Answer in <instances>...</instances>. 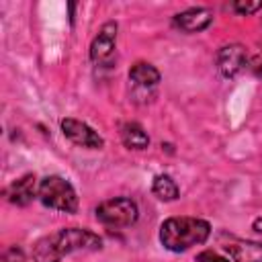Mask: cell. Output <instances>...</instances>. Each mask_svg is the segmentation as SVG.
I'll return each instance as SVG.
<instances>
[{"label": "cell", "instance_id": "7c38bea8", "mask_svg": "<svg viewBox=\"0 0 262 262\" xmlns=\"http://www.w3.org/2000/svg\"><path fill=\"white\" fill-rule=\"evenodd\" d=\"M121 141L129 149H145L149 145V137L139 123H123L121 125Z\"/></svg>", "mask_w": 262, "mask_h": 262}, {"label": "cell", "instance_id": "5b68a950", "mask_svg": "<svg viewBox=\"0 0 262 262\" xmlns=\"http://www.w3.org/2000/svg\"><path fill=\"white\" fill-rule=\"evenodd\" d=\"M115 45H117V23L108 20L102 25L98 35L90 43V59L98 68L113 66L115 59Z\"/></svg>", "mask_w": 262, "mask_h": 262}, {"label": "cell", "instance_id": "8fae6325", "mask_svg": "<svg viewBox=\"0 0 262 262\" xmlns=\"http://www.w3.org/2000/svg\"><path fill=\"white\" fill-rule=\"evenodd\" d=\"M129 80L141 90H151L160 82V72L147 61H137L129 70Z\"/></svg>", "mask_w": 262, "mask_h": 262}, {"label": "cell", "instance_id": "2e32d148", "mask_svg": "<svg viewBox=\"0 0 262 262\" xmlns=\"http://www.w3.org/2000/svg\"><path fill=\"white\" fill-rule=\"evenodd\" d=\"M196 262H229V260H227V258H223V256H219L217 252L205 250V252H201V254L196 256Z\"/></svg>", "mask_w": 262, "mask_h": 262}, {"label": "cell", "instance_id": "30bf717a", "mask_svg": "<svg viewBox=\"0 0 262 262\" xmlns=\"http://www.w3.org/2000/svg\"><path fill=\"white\" fill-rule=\"evenodd\" d=\"M223 250L233 262H262V242L250 239H229Z\"/></svg>", "mask_w": 262, "mask_h": 262}, {"label": "cell", "instance_id": "ba28073f", "mask_svg": "<svg viewBox=\"0 0 262 262\" xmlns=\"http://www.w3.org/2000/svg\"><path fill=\"white\" fill-rule=\"evenodd\" d=\"M213 23V12L209 8H188L184 12H178L174 16V25L184 33H199L205 31Z\"/></svg>", "mask_w": 262, "mask_h": 262}, {"label": "cell", "instance_id": "d6986e66", "mask_svg": "<svg viewBox=\"0 0 262 262\" xmlns=\"http://www.w3.org/2000/svg\"><path fill=\"white\" fill-rule=\"evenodd\" d=\"M260 45H262V43H260Z\"/></svg>", "mask_w": 262, "mask_h": 262}, {"label": "cell", "instance_id": "5bb4252c", "mask_svg": "<svg viewBox=\"0 0 262 262\" xmlns=\"http://www.w3.org/2000/svg\"><path fill=\"white\" fill-rule=\"evenodd\" d=\"M2 262H27V256H25V252L20 248L12 246L2 254Z\"/></svg>", "mask_w": 262, "mask_h": 262}, {"label": "cell", "instance_id": "e0dca14e", "mask_svg": "<svg viewBox=\"0 0 262 262\" xmlns=\"http://www.w3.org/2000/svg\"><path fill=\"white\" fill-rule=\"evenodd\" d=\"M252 70H254V74H256V76H262V59L252 61Z\"/></svg>", "mask_w": 262, "mask_h": 262}, {"label": "cell", "instance_id": "52a82bcc", "mask_svg": "<svg viewBox=\"0 0 262 262\" xmlns=\"http://www.w3.org/2000/svg\"><path fill=\"white\" fill-rule=\"evenodd\" d=\"M250 66V57L244 45L231 43L219 49L217 53V68L223 78H235L239 72H244Z\"/></svg>", "mask_w": 262, "mask_h": 262}, {"label": "cell", "instance_id": "9a60e30c", "mask_svg": "<svg viewBox=\"0 0 262 262\" xmlns=\"http://www.w3.org/2000/svg\"><path fill=\"white\" fill-rule=\"evenodd\" d=\"M260 8H262V2L260 0L258 2H235L233 4V10L239 12V14H252V12L260 10Z\"/></svg>", "mask_w": 262, "mask_h": 262}, {"label": "cell", "instance_id": "9c48e42d", "mask_svg": "<svg viewBox=\"0 0 262 262\" xmlns=\"http://www.w3.org/2000/svg\"><path fill=\"white\" fill-rule=\"evenodd\" d=\"M37 192H39V184L35 174H25L6 188V199L16 207H25L35 199Z\"/></svg>", "mask_w": 262, "mask_h": 262}, {"label": "cell", "instance_id": "8992f818", "mask_svg": "<svg viewBox=\"0 0 262 262\" xmlns=\"http://www.w3.org/2000/svg\"><path fill=\"white\" fill-rule=\"evenodd\" d=\"M61 131L63 135L80 145V147H88V149H100L104 145V139L98 135V131H94L90 125H86L84 121H78V119H72V117H66L61 121Z\"/></svg>", "mask_w": 262, "mask_h": 262}, {"label": "cell", "instance_id": "7a4b0ae2", "mask_svg": "<svg viewBox=\"0 0 262 262\" xmlns=\"http://www.w3.org/2000/svg\"><path fill=\"white\" fill-rule=\"evenodd\" d=\"M211 235V225L199 217H170L160 225V242L170 252L201 246Z\"/></svg>", "mask_w": 262, "mask_h": 262}, {"label": "cell", "instance_id": "3957f363", "mask_svg": "<svg viewBox=\"0 0 262 262\" xmlns=\"http://www.w3.org/2000/svg\"><path fill=\"white\" fill-rule=\"evenodd\" d=\"M39 201L55 211L63 213H76L78 211V194L70 180L61 176H45L39 182Z\"/></svg>", "mask_w": 262, "mask_h": 262}, {"label": "cell", "instance_id": "6da1fadb", "mask_svg": "<svg viewBox=\"0 0 262 262\" xmlns=\"http://www.w3.org/2000/svg\"><path fill=\"white\" fill-rule=\"evenodd\" d=\"M102 248V239L84 227H61L53 233L43 235L33 246L35 262H59L63 256L74 252H96Z\"/></svg>", "mask_w": 262, "mask_h": 262}, {"label": "cell", "instance_id": "277c9868", "mask_svg": "<svg viewBox=\"0 0 262 262\" xmlns=\"http://www.w3.org/2000/svg\"><path fill=\"white\" fill-rule=\"evenodd\" d=\"M137 217H139V209L135 201L127 196L108 199L96 207V219L106 227H129L137 221Z\"/></svg>", "mask_w": 262, "mask_h": 262}, {"label": "cell", "instance_id": "ac0fdd59", "mask_svg": "<svg viewBox=\"0 0 262 262\" xmlns=\"http://www.w3.org/2000/svg\"><path fill=\"white\" fill-rule=\"evenodd\" d=\"M254 229L262 233V219H256V221H254Z\"/></svg>", "mask_w": 262, "mask_h": 262}, {"label": "cell", "instance_id": "4fadbf2b", "mask_svg": "<svg viewBox=\"0 0 262 262\" xmlns=\"http://www.w3.org/2000/svg\"><path fill=\"white\" fill-rule=\"evenodd\" d=\"M151 192L160 201H176L178 199V186L168 174H158L151 184Z\"/></svg>", "mask_w": 262, "mask_h": 262}]
</instances>
